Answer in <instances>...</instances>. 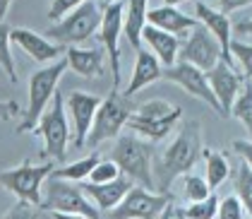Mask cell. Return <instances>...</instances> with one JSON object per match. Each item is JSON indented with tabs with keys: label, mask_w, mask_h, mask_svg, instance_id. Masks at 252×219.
Returning <instances> with one entry per match:
<instances>
[{
	"label": "cell",
	"mask_w": 252,
	"mask_h": 219,
	"mask_svg": "<svg viewBox=\"0 0 252 219\" xmlns=\"http://www.w3.org/2000/svg\"><path fill=\"white\" fill-rule=\"evenodd\" d=\"M204 147H202V130L197 120H185L178 130L173 142L166 147L161 159L154 169V183L158 195H168L171 183L178 176H188L190 169L202 159Z\"/></svg>",
	"instance_id": "cell-1"
},
{
	"label": "cell",
	"mask_w": 252,
	"mask_h": 219,
	"mask_svg": "<svg viewBox=\"0 0 252 219\" xmlns=\"http://www.w3.org/2000/svg\"><path fill=\"white\" fill-rule=\"evenodd\" d=\"M152 157H154L152 142L137 138V135H120L111 149V161L120 169V174L139 183V188H144L149 193L156 190Z\"/></svg>",
	"instance_id": "cell-2"
},
{
	"label": "cell",
	"mask_w": 252,
	"mask_h": 219,
	"mask_svg": "<svg viewBox=\"0 0 252 219\" xmlns=\"http://www.w3.org/2000/svg\"><path fill=\"white\" fill-rule=\"evenodd\" d=\"M65 70H67V60L60 58L56 63H51V65H43L36 73H32V77H29V104H27L24 118L17 125V133L34 130L39 125L41 116L46 113L48 104L56 97V87H58Z\"/></svg>",
	"instance_id": "cell-3"
},
{
	"label": "cell",
	"mask_w": 252,
	"mask_h": 219,
	"mask_svg": "<svg viewBox=\"0 0 252 219\" xmlns=\"http://www.w3.org/2000/svg\"><path fill=\"white\" fill-rule=\"evenodd\" d=\"M41 210H48L51 215H75L84 219H101V212L94 207V202L82 193V188L48 176L43 183V200Z\"/></svg>",
	"instance_id": "cell-4"
},
{
	"label": "cell",
	"mask_w": 252,
	"mask_h": 219,
	"mask_svg": "<svg viewBox=\"0 0 252 219\" xmlns=\"http://www.w3.org/2000/svg\"><path fill=\"white\" fill-rule=\"evenodd\" d=\"M98 27H101V5L94 0H84L63 22L48 27L46 39L63 46V48L65 46L72 48L82 41H87L92 34H96Z\"/></svg>",
	"instance_id": "cell-5"
},
{
	"label": "cell",
	"mask_w": 252,
	"mask_h": 219,
	"mask_svg": "<svg viewBox=\"0 0 252 219\" xmlns=\"http://www.w3.org/2000/svg\"><path fill=\"white\" fill-rule=\"evenodd\" d=\"M56 164L53 161H43V164H32V161H24L15 169H7L0 174V185L5 190H10L12 195H17L20 202H27L32 207L41 210V188L46 179L53 174Z\"/></svg>",
	"instance_id": "cell-6"
},
{
	"label": "cell",
	"mask_w": 252,
	"mask_h": 219,
	"mask_svg": "<svg viewBox=\"0 0 252 219\" xmlns=\"http://www.w3.org/2000/svg\"><path fill=\"white\" fill-rule=\"evenodd\" d=\"M132 111H135V106L130 104L127 97H123V94H118V92H111L106 99L101 101L96 116H94L89 138H87V147H89V149H96L101 142H106V140H111V138H118L120 130L127 125Z\"/></svg>",
	"instance_id": "cell-7"
},
{
	"label": "cell",
	"mask_w": 252,
	"mask_h": 219,
	"mask_svg": "<svg viewBox=\"0 0 252 219\" xmlns=\"http://www.w3.org/2000/svg\"><path fill=\"white\" fill-rule=\"evenodd\" d=\"M34 133L43 138V157L53 161L65 159L67 142H70V125H67V116H65V99H63L60 92H56L51 106L41 116Z\"/></svg>",
	"instance_id": "cell-8"
},
{
	"label": "cell",
	"mask_w": 252,
	"mask_h": 219,
	"mask_svg": "<svg viewBox=\"0 0 252 219\" xmlns=\"http://www.w3.org/2000/svg\"><path fill=\"white\" fill-rule=\"evenodd\" d=\"M123 15L125 2H101V27H98V41L103 46V53L111 63V77H113V92L120 84V36H123Z\"/></svg>",
	"instance_id": "cell-9"
},
{
	"label": "cell",
	"mask_w": 252,
	"mask_h": 219,
	"mask_svg": "<svg viewBox=\"0 0 252 219\" xmlns=\"http://www.w3.org/2000/svg\"><path fill=\"white\" fill-rule=\"evenodd\" d=\"M171 205V195H158L149 193L139 185H132V190L123 198V202L116 210L108 212L111 219H158L163 210Z\"/></svg>",
	"instance_id": "cell-10"
},
{
	"label": "cell",
	"mask_w": 252,
	"mask_h": 219,
	"mask_svg": "<svg viewBox=\"0 0 252 219\" xmlns=\"http://www.w3.org/2000/svg\"><path fill=\"white\" fill-rule=\"evenodd\" d=\"M178 60L192 65V68L202 70V73H212L214 68L221 63V48H219L216 39L199 24V27H194L190 32L188 41L180 46Z\"/></svg>",
	"instance_id": "cell-11"
},
{
	"label": "cell",
	"mask_w": 252,
	"mask_h": 219,
	"mask_svg": "<svg viewBox=\"0 0 252 219\" xmlns=\"http://www.w3.org/2000/svg\"><path fill=\"white\" fill-rule=\"evenodd\" d=\"M161 77L168 80V82H173V84H178V87L185 89L190 97H197V99H202L204 104H209L214 111H219V116H221V106H219V101L214 97L212 87H209L207 73H202V70H197L192 65L178 60L173 68H166V70H163Z\"/></svg>",
	"instance_id": "cell-12"
},
{
	"label": "cell",
	"mask_w": 252,
	"mask_h": 219,
	"mask_svg": "<svg viewBox=\"0 0 252 219\" xmlns=\"http://www.w3.org/2000/svg\"><path fill=\"white\" fill-rule=\"evenodd\" d=\"M101 101H103L101 97L89 94V92H70V97L65 99V111H70V118L75 125L72 145L77 149L87 147V138H89V130H92V123H94Z\"/></svg>",
	"instance_id": "cell-13"
},
{
	"label": "cell",
	"mask_w": 252,
	"mask_h": 219,
	"mask_svg": "<svg viewBox=\"0 0 252 219\" xmlns=\"http://www.w3.org/2000/svg\"><path fill=\"white\" fill-rule=\"evenodd\" d=\"M147 24L149 27H154L158 32H166V34H171L175 39H180V36H190V32H192L194 27H199V22L197 17H190V15H185L180 7H175L171 2H149V10H147Z\"/></svg>",
	"instance_id": "cell-14"
},
{
	"label": "cell",
	"mask_w": 252,
	"mask_h": 219,
	"mask_svg": "<svg viewBox=\"0 0 252 219\" xmlns=\"http://www.w3.org/2000/svg\"><path fill=\"white\" fill-rule=\"evenodd\" d=\"M194 10H197V22L212 34L219 48H221V63H226L228 68L235 70V60L231 56V32H233V24L226 15H221L216 7H212L209 2H194Z\"/></svg>",
	"instance_id": "cell-15"
},
{
	"label": "cell",
	"mask_w": 252,
	"mask_h": 219,
	"mask_svg": "<svg viewBox=\"0 0 252 219\" xmlns=\"http://www.w3.org/2000/svg\"><path fill=\"white\" fill-rule=\"evenodd\" d=\"M207 80H209L214 97L221 106V118H228L233 104H235L240 89H243V75L235 73L233 68H228L226 63H219L212 73H207Z\"/></svg>",
	"instance_id": "cell-16"
},
{
	"label": "cell",
	"mask_w": 252,
	"mask_h": 219,
	"mask_svg": "<svg viewBox=\"0 0 252 219\" xmlns=\"http://www.w3.org/2000/svg\"><path fill=\"white\" fill-rule=\"evenodd\" d=\"M10 39H12V43H17L32 60L43 63V65H51L56 60L65 58V51H67V48H63L58 43L48 41L46 36H41L39 32H32V29H24V27L12 29L10 32Z\"/></svg>",
	"instance_id": "cell-17"
},
{
	"label": "cell",
	"mask_w": 252,
	"mask_h": 219,
	"mask_svg": "<svg viewBox=\"0 0 252 219\" xmlns=\"http://www.w3.org/2000/svg\"><path fill=\"white\" fill-rule=\"evenodd\" d=\"M79 188H82V193L87 198L94 202V207L98 212H111L132 190V181L127 176H120V179L111 181V183H103V185H94V183L84 181V183H79Z\"/></svg>",
	"instance_id": "cell-18"
},
{
	"label": "cell",
	"mask_w": 252,
	"mask_h": 219,
	"mask_svg": "<svg viewBox=\"0 0 252 219\" xmlns=\"http://www.w3.org/2000/svg\"><path fill=\"white\" fill-rule=\"evenodd\" d=\"M161 75H163V68H161V63L156 60V56L152 51H144V48H139L137 51V60H135V68H132V77L127 82V89H125V94L123 97H132L137 94L139 89H144L147 84H152V82L161 80Z\"/></svg>",
	"instance_id": "cell-19"
},
{
	"label": "cell",
	"mask_w": 252,
	"mask_h": 219,
	"mask_svg": "<svg viewBox=\"0 0 252 219\" xmlns=\"http://www.w3.org/2000/svg\"><path fill=\"white\" fill-rule=\"evenodd\" d=\"M142 41L152 48V53L156 56V60L161 63V68H173L178 63V53H180V39H175L166 32H158L154 27L147 24L144 34H142Z\"/></svg>",
	"instance_id": "cell-20"
},
{
	"label": "cell",
	"mask_w": 252,
	"mask_h": 219,
	"mask_svg": "<svg viewBox=\"0 0 252 219\" xmlns=\"http://www.w3.org/2000/svg\"><path fill=\"white\" fill-rule=\"evenodd\" d=\"M65 60H67V68H72L82 77H98V75H103L106 53L101 48H79V46H72V48L65 51Z\"/></svg>",
	"instance_id": "cell-21"
},
{
	"label": "cell",
	"mask_w": 252,
	"mask_h": 219,
	"mask_svg": "<svg viewBox=\"0 0 252 219\" xmlns=\"http://www.w3.org/2000/svg\"><path fill=\"white\" fill-rule=\"evenodd\" d=\"M147 10L149 2L147 0H130L125 2V15H123V36L127 39V43L139 51L142 43V34L147 29Z\"/></svg>",
	"instance_id": "cell-22"
},
{
	"label": "cell",
	"mask_w": 252,
	"mask_h": 219,
	"mask_svg": "<svg viewBox=\"0 0 252 219\" xmlns=\"http://www.w3.org/2000/svg\"><path fill=\"white\" fill-rule=\"evenodd\" d=\"M180 116H183V109L180 106H178V111H175L173 116L161 118V120H147V118H139V116H130L127 128L135 130L139 138H147V142H158V140H163L178 125Z\"/></svg>",
	"instance_id": "cell-23"
},
{
	"label": "cell",
	"mask_w": 252,
	"mask_h": 219,
	"mask_svg": "<svg viewBox=\"0 0 252 219\" xmlns=\"http://www.w3.org/2000/svg\"><path fill=\"white\" fill-rule=\"evenodd\" d=\"M98 161H101V157L94 152V154H89V157H84V159H79V161H72V164H67L63 169H53L51 176L60 181H70V183H84V181L89 179V174L96 169Z\"/></svg>",
	"instance_id": "cell-24"
},
{
	"label": "cell",
	"mask_w": 252,
	"mask_h": 219,
	"mask_svg": "<svg viewBox=\"0 0 252 219\" xmlns=\"http://www.w3.org/2000/svg\"><path fill=\"white\" fill-rule=\"evenodd\" d=\"M204 159H207V185H209V190L214 188H219L223 181L231 176V164L226 159V154H221V152H212V149H204V154H202Z\"/></svg>",
	"instance_id": "cell-25"
},
{
	"label": "cell",
	"mask_w": 252,
	"mask_h": 219,
	"mask_svg": "<svg viewBox=\"0 0 252 219\" xmlns=\"http://www.w3.org/2000/svg\"><path fill=\"white\" fill-rule=\"evenodd\" d=\"M235 198L240 200L243 210L252 219V169L245 161H240L235 171Z\"/></svg>",
	"instance_id": "cell-26"
},
{
	"label": "cell",
	"mask_w": 252,
	"mask_h": 219,
	"mask_svg": "<svg viewBox=\"0 0 252 219\" xmlns=\"http://www.w3.org/2000/svg\"><path fill=\"white\" fill-rule=\"evenodd\" d=\"M231 116L245 125V130L250 133V142H252V84L250 82L240 89V94H238V99H235V104L231 109Z\"/></svg>",
	"instance_id": "cell-27"
},
{
	"label": "cell",
	"mask_w": 252,
	"mask_h": 219,
	"mask_svg": "<svg viewBox=\"0 0 252 219\" xmlns=\"http://www.w3.org/2000/svg\"><path fill=\"white\" fill-rule=\"evenodd\" d=\"M10 32L12 29L7 24H0V68L7 75V80L15 84L17 82V73H15V58H12V48H10V43H12Z\"/></svg>",
	"instance_id": "cell-28"
},
{
	"label": "cell",
	"mask_w": 252,
	"mask_h": 219,
	"mask_svg": "<svg viewBox=\"0 0 252 219\" xmlns=\"http://www.w3.org/2000/svg\"><path fill=\"white\" fill-rule=\"evenodd\" d=\"M175 111H178V106L168 104V101L149 99V101H144L139 109H135V116H139V118H147V120H161V118L173 116Z\"/></svg>",
	"instance_id": "cell-29"
},
{
	"label": "cell",
	"mask_w": 252,
	"mask_h": 219,
	"mask_svg": "<svg viewBox=\"0 0 252 219\" xmlns=\"http://www.w3.org/2000/svg\"><path fill=\"white\" fill-rule=\"evenodd\" d=\"M216 212H219V198L212 193L209 198L202 200V202L188 205L180 215H183V219H214L216 217Z\"/></svg>",
	"instance_id": "cell-30"
},
{
	"label": "cell",
	"mask_w": 252,
	"mask_h": 219,
	"mask_svg": "<svg viewBox=\"0 0 252 219\" xmlns=\"http://www.w3.org/2000/svg\"><path fill=\"white\" fill-rule=\"evenodd\" d=\"M209 195H212V190H209L207 181L202 179V176H194V174L185 176V198L190 200V205L192 202H202V200H207Z\"/></svg>",
	"instance_id": "cell-31"
},
{
	"label": "cell",
	"mask_w": 252,
	"mask_h": 219,
	"mask_svg": "<svg viewBox=\"0 0 252 219\" xmlns=\"http://www.w3.org/2000/svg\"><path fill=\"white\" fill-rule=\"evenodd\" d=\"M123 174H120V169H118L116 164L111 159H101L96 164V169L89 174V183H94V185H103V183H111V181L120 179Z\"/></svg>",
	"instance_id": "cell-32"
},
{
	"label": "cell",
	"mask_w": 252,
	"mask_h": 219,
	"mask_svg": "<svg viewBox=\"0 0 252 219\" xmlns=\"http://www.w3.org/2000/svg\"><path fill=\"white\" fill-rule=\"evenodd\" d=\"M231 56H233V60L240 63V68H243V77L252 80V46L250 43L233 41L231 43Z\"/></svg>",
	"instance_id": "cell-33"
},
{
	"label": "cell",
	"mask_w": 252,
	"mask_h": 219,
	"mask_svg": "<svg viewBox=\"0 0 252 219\" xmlns=\"http://www.w3.org/2000/svg\"><path fill=\"white\" fill-rule=\"evenodd\" d=\"M219 219H243L245 217V210L240 205V200L235 195H228V198L219 200V212H216Z\"/></svg>",
	"instance_id": "cell-34"
},
{
	"label": "cell",
	"mask_w": 252,
	"mask_h": 219,
	"mask_svg": "<svg viewBox=\"0 0 252 219\" xmlns=\"http://www.w3.org/2000/svg\"><path fill=\"white\" fill-rule=\"evenodd\" d=\"M77 5H79V0H53V2L48 5V20L53 22V24H58V22L65 20Z\"/></svg>",
	"instance_id": "cell-35"
},
{
	"label": "cell",
	"mask_w": 252,
	"mask_h": 219,
	"mask_svg": "<svg viewBox=\"0 0 252 219\" xmlns=\"http://www.w3.org/2000/svg\"><path fill=\"white\" fill-rule=\"evenodd\" d=\"M2 219H39V210L32 207V205H27V202H20V200H17V205H15V207H12Z\"/></svg>",
	"instance_id": "cell-36"
},
{
	"label": "cell",
	"mask_w": 252,
	"mask_h": 219,
	"mask_svg": "<svg viewBox=\"0 0 252 219\" xmlns=\"http://www.w3.org/2000/svg\"><path fill=\"white\" fill-rule=\"evenodd\" d=\"M233 149H235V154H240L243 161L252 169V142L250 140H235V142H233Z\"/></svg>",
	"instance_id": "cell-37"
},
{
	"label": "cell",
	"mask_w": 252,
	"mask_h": 219,
	"mask_svg": "<svg viewBox=\"0 0 252 219\" xmlns=\"http://www.w3.org/2000/svg\"><path fill=\"white\" fill-rule=\"evenodd\" d=\"M248 5H250V0H223V2H216V5H212V7H216L221 15L228 17V12L240 10V7H248Z\"/></svg>",
	"instance_id": "cell-38"
},
{
	"label": "cell",
	"mask_w": 252,
	"mask_h": 219,
	"mask_svg": "<svg viewBox=\"0 0 252 219\" xmlns=\"http://www.w3.org/2000/svg\"><path fill=\"white\" fill-rule=\"evenodd\" d=\"M20 113V106L15 101H0V120H10Z\"/></svg>",
	"instance_id": "cell-39"
},
{
	"label": "cell",
	"mask_w": 252,
	"mask_h": 219,
	"mask_svg": "<svg viewBox=\"0 0 252 219\" xmlns=\"http://www.w3.org/2000/svg\"><path fill=\"white\" fill-rule=\"evenodd\" d=\"M235 32H238V34H250L252 36V20L238 22V24H235Z\"/></svg>",
	"instance_id": "cell-40"
},
{
	"label": "cell",
	"mask_w": 252,
	"mask_h": 219,
	"mask_svg": "<svg viewBox=\"0 0 252 219\" xmlns=\"http://www.w3.org/2000/svg\"><path fill=\"white\" fill-rule=\"evenodd\" d=\"M10 7H12V2H10V0H0V24H5V17H7Z\"/></svg>",
	"instance_id": "cell-41"
},
{
	"label": "cell",
	"mask_w": 252,
	"mask_h": 219,
	"mask_svg": "<svg viewBox=\"0 0 252 219\" xmlns=\"http://www.w3.org/2000/svg\"><path fill=\"white\" fill-rule=\"evenodd\" d=\"M158 219H173V205H168V207L163 210V215H161Z\"/></svg>",
	"instance_id": "cell-42"
},
{
	"label": "cell",
	"mask_w": 252,
	"mask_h": 219,
	"mask_svg": "<svg viewBox=\"0 0 252 219\" xmlns=\"http://www.w3.org/2000/svg\"><path fill=\"white\" fill-rule=\"evenodd\" d=\"M53 219H84V217H75V215H53Z\"/></svg>",
	"instance_id": "cell-43"
},
{
	"label": "cell",
	"mask_w": 252,
	"mask_h": 219,
	"mask_svg": "<svg viewBox=\"0 0 252 219\" xmlns=\"http://www.w3.org/2000/svg\"><path fill=\"white\" fill-rule=\"evenodd\" d=\"M248 82H250V84H252V80H248Z\"/></svg>",
	"instance_id": "cell-44"
}]
</instances>
